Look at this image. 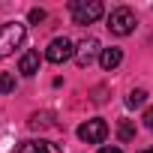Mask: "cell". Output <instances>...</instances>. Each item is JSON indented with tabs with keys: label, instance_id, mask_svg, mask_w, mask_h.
<instances>
[{
	"label": "cell",
	"instance_id": "3",
	"mask_svg": "<svg viewBox=\"0 0 153 153\" xmlns=\"http://www.w3.org/2000/svg\"><path fill=\"white\" fill-rule=\"evenodd\" d=\"M108 30H111L114 36H129V33L135 30V12H132L129 6L111 9V15H108Z\"/></svg>",
	"mask_w": 153,
	"mask_h": 153
},
{
	"label": "cell",
	"instance_id": "9",
	"mask_svg": "<svg viewBox=\"0 0 153 153\" xmlns=\"http://www.w3.org/2000/svg\"><path fill=\"white\" fill-rule=\"evenodd\" d=\"M120 60H123V51H120L117 45H111V48H102V54H99V66H102L105 72H114V69L120 66Z\"/></svg>",
	"mask_w": 153,
	"mask_h": 153
},
{
	"label": "cell",
	"instance_id": "15",
	"mask_svg": "<svg viewBox=\"0 0 153 153\" xmlns=\"http://www.w3.org/2000/svg\"><path fill=\"white\" fill-rule=\"evenodd\" d=\"M144 126H147V129L153 132V105H150V108L144 111Z\"/></svg>",
	"mask_w": 153,
	"mask_h": 153
},
{
	"label": "cell",
	"instance_id": "12",
	"mask_svg": "<svg viewBox=\"0 0 153 153\" xmlns=\"http://www.w3.org/2000/svg\"><path fill=\"white\" fill-rule=\"evenodd\" d=\"M45 126H51V114H48V111L30 117V129H45Z\"/></svg>",
	"mask_w": 153,
	"mask_h": 153
},
{
	"label": "cell",
	"instance_id": "11",
	"mask_svg": "<svg viewBox=\"0 0 153 153\" xmlns=\"http://www.w3.org/2000/svg\"><path fill=\"white\" fill-rule=\"evenodd\" d=\"M144 102H147V93H144V90H132V93L126 96V105H129V108H141Z\"/></svg>",
	"mask_w": 153,
	"mask_h": 153
},
{
	"label": "cell",
	"instance_id": "13",
	"mask_svg": "<svg viewBox=\"0 0 153 153\" xmlns=\"http://www.w3.org/2000/svg\"><path fill=\"white\" fill-rule=\"evenodd\" d=\"M117 135H120L123 141L135 138V126H132V120H120V126H117Z\"/></svg>",
	"mask_w": 153,
	"mask_h": 153
},
{
	"label": "cell",
	"instance_id": "17",
	"mask_svg": "<svg viewBox=\"0 0 153 153\" xmlns=\"http://www.w3.org/2000/svg\"><path fill=\"white\" fill-rule=\"evenodd\" d=\"M138 153H153V147H150V150H138Z\"/></svg>",
	"mask_w": 153,
	"mask_h": 153
},
{
	"label": "cell",
	"instance_id": "1",
	"mask_svg": "<svg viewBox=\"0 0 153 153\" xmlns=\"http://www.w3.org/2000/svg\"><path fill=\"white\" fill-rule=\"evenodd\" d=\"M24 36H27V27H24V24H18V21L0 24V57L15 54V48H21Z\"/></svg>",
	"mask_w": 153,
	"mask_h": 153
},
{
	"label": "cell",
	"instance_id": "2",
	"mask_svg": "<svg viewBox=\"0 0 153 153\" xmlns=\"http://www.w3.org/2000/svg\"><path fill=\"white\" fill-rule=\"evenodd\" d=\"M69 12H72V21L75 24H93L105 9L99 0H72L69 3Z\"/></svg>",
	"mask_w": 153,
	"mask_h": 153
},
{
	"label": "cell",
	"instance_id": "10",
	"mask_svg": "<svg viewBox=\"0 0 153 153\" xmlns=\"http://www.w3.org/2000/svg\"><path fill=\"white\" fill-rule=\"evenodd\" d=\"M15 90V75L12 72H0V96H6Z\"/></svg>",
	"mask_w": 153,
	"mask_h": 153
},
{
	"label": "cell",
	"instance_id": "5",
	"mask_svg": "<svg viewBox=\"0 0 153 153\" xmlns=\"http://www.w3.org/2000/svg\"><path fill=\"white\" fill-rule=\"evenodd\" d=\"M105 135H108V123L99 120V117H93V120H87V123L78 126V138L87 141V144H102Z\"/></svg>",
	"mask_w": 153,
	"mask_h": 153
},
{
	"label": "cell",
	"instance_id": "7",
	"mask_svg": "<svg viewBox=\"0 0 153 153\" xmlns=\"http://www.w3.org/2000/svg\"><path fill=\"white\" fill-rule=\"evenodd\" d=\"M18 153H63L54 141H45V138H39V141H21L18 144Z\"/></svg>",
	"mask_w": 153,
	"mask_h": 153
},
{
	"label": "cell",
	"instance_id": "14",
	"mask_svg": "<svg viewBox=\"0 0 153 153\" xmlns=\"http://www.w3.org/2000/svg\"><path fill=\"white\" fill-rule=\"evenodd\" d=\"M30 24H39V21H45V9H30Z\"/></svg>",
	"mask_w": 153,
	"mask_h": 153
},
{
	"label": "cell",
	"instance_id": "6",
	"mask_svg": "<svg viewBox=\"0 0 153 153\" xmlns=\"http://www.w3.org/2000/svg\"><path fill=\"white\" fill-rule=\"evenodd\" d=\"M102 54V45H99V39H84V42H78V48H75V60H78V66H90L96 57Z\"/></svg>",
	"mask_w": 153,
	"mask_h": 153
},
{
	"label": "cell",
	"instance_id": "8",
	"mask_svg": "<svg viewBox=\"0 0 153 153\" xmlns=\"http://www.w3.org/2000/svg\"><path fill=\"white\" fill-rule=\"evenodd\" d=\"M39 63H42L39 51H24V54H21V60H18V72L30 78V75H36V72H39Z\"/></svg>",
	"mask_w": 153,
	"mask_h": 153
},
{
	"label": "cell",
	"instance_id": "16",
	"mask_svg": "<svg viewBox=\"0 0 153 153\" xmlns=\"http://www.w3.org/2000/svg\"><path fill=\"white\" fill-rule=\"evenodd\" d=\"M99 153H123L120 147H99Z\"/></svg>",
	"mask_w": 153,
	"mask_h": 153
},
{
	"label": "cell",
	"instance_id": "4",
	"mask_svg": "<svg viewBox=\"0 0 153 153\" xmlns=\"http://www.w3.org/2000/svg\"><path fill=\"white\" fill-rule=\"evenodd\" d=\"M69 57H75V45H72L66 36H57V39L48 42V48H45V60H48V63L60 66V63H66Z\"/></svg>",
	"mask_w": 153,
	"mask_h": 153
}]
</instances>
